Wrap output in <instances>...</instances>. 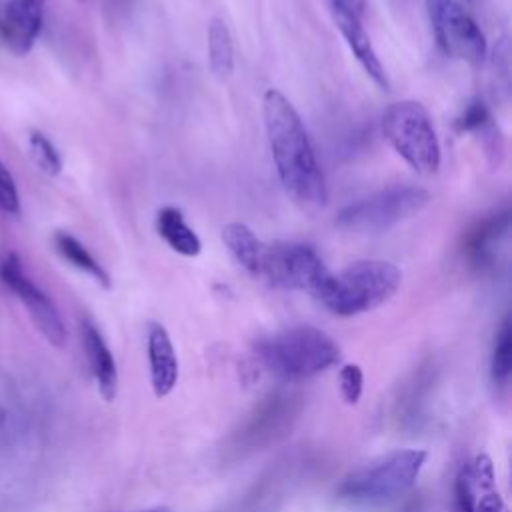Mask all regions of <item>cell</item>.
Segmentation results:
<instances>
[{
  "label": "cell",
  "instance_id": "1",
  "mask_svg": "<svg viewBox=\"0 0 512 512\" xmlns=\"http://www.w3.org/2000/svg\"><path fill=\"white\" fill-rule=\"evenodd\" d=\"M262 116L282 188L296 204L322 208L328 186L300 114L280 90L268 88L262 96Z\"/></svg>",
  "mask_w": 512,
  "mask_h": 512
},
{
  "label": "cell",
  "instance_id": "2",
  "mask_svg": "<svg viewBox=\"0 0 512 512\" xmlns=\"http://www.w3.org/2000/svg\"><path fill=\"white\" fill-rule=\"evenodd\" d=\"M402 274L388 260H358L330 274L320 300L336 316H356L388 302L400 288Z\"/></svg>",
  "mask_w": 512,
  "mask_h": 512
},
{
  "label": "cell",
  "instance_id": "3",
  "mask_svg": "<svg viewBox=\"0 0 512 512\" xmlns=\"http://www.w3.org/2000/svg\"><path fill=\"white\" fill-rule=\"evenodd\" d=\"M262 364L284 380H304L340 360L338 344L314 326H292L256 344Z\"/></svg>",
  "mask_w": 512,
  "mask_h": 512
},
{
  "label": "cell",
  "instance_id": "4",
  "mask_svg": "<svg viewBox=\"0 0 512 512\" xmlns=\"http://www.w3.org/2000/svg\"><path fill=\"white\" fill-rule=\"evenodd\" d=\"M424 450H396L348 474L338 496L356 504H384L408 492L426 462Z\"/></svg>",
  "mask_w": 512,
  "mask_h": 512
},
{
  "label": "cell",
  "instance_id": "5",
  "mask_svg": "<svg viewBox=\"0 0 512 512\" xmlns=\"http://www.w3.org/2000/svg\"><path fill=\"white\" fill-rule=\"evenodd\" d=\"M382 134L392 150L418 174L440 168V142L430 112L418 100H400L382 114Z\"/></svg>",
  "mask_w": 512,
  "mask_h": 512
},
{
  "label": "cell",
  "instance_id": "6",
  "mask_svg": "<svg viewBox=\"0 0 512 512\" xmlns=\"http://www.w3.org/2000/svg\"><path fill=\"white\" fill-rule=\"evenodd\" d=\"M430 202V192L412 184H394L344 206L336 224L348 232L378 234L418 214Z\"/></svg>",
  "mask_w": 512,
  "mask_h": 512
},
{
  "label": "cell",
  "instance_id": "7",
  "mask_svg": "<svg viewBox=\"0 0 512 512\" xmlns=\"http://www.w3.org/2000/svg\"><path fill=\"white\" fill-rule=\"evenodd\" d=\"M330 274L332 272L312 246L302 242H276L266 244L256 276L274 288L302 290L316 298Z\"/></svg>",
  "mask_w": 512,
  "mask_h": 512
},
{
  "label": "cell",
  "instance_id": "8",
  "mask_svg": "<svg viewBox=\"0 0 512 512\" xmlns=\"http://www.w3.org/2000/svg\"><path fill=\"white\" fill-rule=\"evenodd\" d=\"M428 18L440 50L456 60L480 64L486 58V38L476 20L456 0H426Z\"/></svg>",
  "mask_w": 512,
  "mask_h": 512
},
{
  "label": "cell",
  "instance_id": "9",
  "mask_svg": "<svg viewBox=\"0 0 512 512\" xmlns=\"http://www.w3.org/2000/svg\"><path fill=\"white\" fill-rule=\"evenodd\" d=\"M0 278L2 282L16 294V298L26 308L32 324L38 332L52 344L64 346L66 344V326L64 320L54 306V302L40 290L22 270V262L16 254H8L0 264Z\"/></svg>",
  "mask_w": 512,
  "mask_h": 512
},
{
  "label": "cell",
  "instance_id": "10",
  "mask_svg": "<svg viewBox=\"0 0 512 512\" xmlns=\"http://www.w3.org/2000/svg\"><path fill=\"white\" fill-rule=\"evenodd\" d=\"M298 398L288 394H270L264 398L254 412L244 420L238 432L232 436V450L236 454H246L260 450L276 436H282L290 422L298 414Z\"/></svg>",
  "mask_w": 512,
  "mask_h": 512
},
{
  "label": "cell",
  "instance_id": "11",
  "mask_svg": "<svg viewBox=\"0 0 512 512\" xmlns=\"http://www.w3.org/2000/svg\"><path fill=\"white\" fill-rule=\"evenodd\" d=\"M46 0H6L0 4V42L14 54L32 50L44 24Z\"/></svg>",
  "mask_w": 512,
  "mask_h": 512
},
{
  "label": "cell",
  "instance_id": "12",
  "mask_svg": "<svg viewBox=\"0 0 512 512\" xmlns=\"http://www.w3.org/2000/svg\"><path fill=\"white\" fill-rule=\"evenodd\" d=\"M80 336H82V348H84L88 366L92 370V376L98 384V390L106 402H112L118 392L116 360L92 320L84 318L80 322Z\"/></svg>",
  "mask_w": 512,
  "mask_h": 512
},
{
  "label": "cell",
  "instance_id": "13",
  "mask_svg": "<svg viewBox=\"0 0 512 512\" xmlns=\"http://www.w3.org/2000/svg\"><path fill=\"white\" fill-rule=\"evenodd\" d=\"M148 364L154 394L158 398L168 396L178 382V356L162 324H150L148 328Z\"/></svg>",
  "mask_w": 512,
  "mask_h": 512
},
{
  "label": "cell",
  "instance_id": "14",
  "mask_svg": "<svg viewBox=\"0 0 512 512\" xmlns=\"http://www.w3.org/2000/svg\"><path fill=\"white\" fill-rule=\"evenodd\" d=\"M332 10V16H334V22L340 30V34L344 36L348 48L352 50V54L356 56L358 64L362 66V70L368 74V78L380 86L382 90L388 88V76H386V70L370 42V36L366 34L364 26H362V18H356L352 14H346V12H340V10Z\"/></svg>",
  "mask_w": 512,
  "mask_h": 512
},
{
  "label": "cell",
  "instance_id": "15",
  "mask_svg": "<svg viewBox=\"0 0 512 512\" xmlns=\"http://www.w3.org/2000/svg\"><path fill=\"white\" fill-rule=\"evenodd\" d=\"M156 232L158 236L180 256H198L202 242L194 228L188 226L184 214L174 206H164L156 214Z\"/></svg>",
  "mask_w": 512,
  "mask_h": 512
},
{
  "label": "cell",
  "instance_id": "16",
  "mask_svg": "<svg viewBox=\"0 0 512 512\" xmlns=\"http://www.w3.org/2000/svg\"><path fill=\"white\" fill-rule=\"evenodd\" d=\"M222 240L236 262L252 276L258 274L266 244L242 222H230L222 228Z\"/></svg>",
  "mask_w": 512,
  "mask_h": 512
},
{
  "label": "cell",
  "instance_id": "17",
  "mask_svg": "<svg viewBox=\"0 0 512 512\" xmlns=\"http://www.w3.org/2000/svg\"><path fill=\"white\" fill-rule=\"evenodd\" d=\"M508 224V212H498L478 222L476 228L470 230L466 240V254L476 266H482L492 256L494 244H498V240L508 232Z\"/></svg>",
  "mask_w": 512,
  "mask_h": 512
},
{
  "label": "cell",
  "instance_id": "18",
  "mask_svg": "<svg viewBox=\"0 0 512 512\" xmlns=\"http://www.w3.org/2000/svg\"><path fill=\"white\" fill-rule=\"evenodd\" d=\"M52 242H54L56 252L66 262H70L74 268H78L80 272H84L90 278H94L102 288H110L112 282H110L108 272L102 268V264L88 252V248L78 238H74L68 232H56L52 236Z\"/></svg>",
  "mask_w": 512,
  "mask_h": 512
},
{
  "label": "cell",
  "instance_id": "19",
  "mask_svg": "<svg viewBox=\"0 0 512 512\" xmlns=\"http://www.w3.org/2000/svg\"><path fill=\"white\" fill-rule=\"evenodd\" d=\"M208 66L218 80H224L234 72L232 34L220 18H212L208 24Z\"/></svg>",
  "mask_w": 512,
  "mask_h": 512
},
{
  "label": "cell",
  "instance_id": "20",
  "mask_svg": "<svg viewBox=\"0 0 512 512\" xmlns=\"http://www.w3.org/2000/svg\"><path fill=\"white\" fill-rule=\"evenodd\" d=\"M510 372H512V324H510V318L506 316L494 338V348L490 358L492 382L504 388L510 380Z\"/></svg>",
  "mask_w": 512,
  "mask_h": 512
},
{
  "label": "cell",
  "instance_id": "21",
  "mask_svg": "<svg viewBox=\"0 0 512 512\" xmlns=\"http://www.w3.org/2000/svg\"><path fill=\"white\" fill-rule=\"evenodd\" d=\"M28 154L36 168L46 176H58L62 172V158L56 146L40 130L28 132Z\"/></svg>",
  "mask_w": 512,
  "mask_h": 512
},
{
  "label": "cell",
  "instance_id": "22",
  "mask_svg": "<svg viewBox=\"0 0 512 512\" xmlns=\"http://www.w3.org/2000/svg\"><path fill=\"white\" fill-rule=\"evenodd\" d=\"M364 374L358 364H346L340 370V392L348 404H356L362 396Z\"/></svg>",
  "mask_w": 512,
  "mask_h": 512
},
{
  "label": "cell",
  "instance_id": "23",
  "mask_svg": "<svg viewBox=\"0 0 512 512\" xmlns=\"http://www.w3.org/2000/svg\"><path fill=\"white\" fill-rule=\"evenodd\" d=\"M490 122V112L482 100H472L462 114L456 118V128L460 132H474Z\"/></svg>",
  "mask_w": 512,
  "mask_h": 512
},
{
  "label": "cell",
  "instance_id": "24",
  "mask_svg": "<svg viewBox=\"0 0 512 512\" xmlns=\"http://www.w3.org/2000/svg\"><path fill=\"white\" fill-rule=\"evenodd\" d=\"M0 210L8 216H16L20 212V198L16 182L10 170L0 162Z\"/></svg>",
  "mask_w": 512,
  "mask_h": 512
},
{
  "label": "cell",
  "instance_id": "25",
  "mask_svg": "<svg viewBox=\"0 0 512 512\" xmlns=\"http://www.w3.org/2000/svg\"><path fill=\"white\" fill-rule=\"evenodd\" d=\"M330 8L362 18L366 10V0H330Z\"/></svg>",
  "mask_w": 512,
  "mask_h": 512
},
{
  "label": "cell",
  "instance_id": "26",
  "mask_svg": "<svg viewBox=\"0 0 512 512\" xmlns=\"http://www.w3.org/2000/svg\"><path fill=\"white\" fill-rule=\"evenodd\" d=\"M138 512H170V508H166V506H154V508H146V510H138Z\"/></svg>",
  "mask_w": 512,
  "mask_h": 512
}]
</instances>
